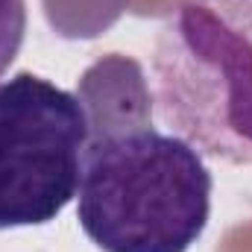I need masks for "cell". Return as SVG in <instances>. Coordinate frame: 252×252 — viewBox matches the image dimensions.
Returning <instances> with one entry per match:
<instances>
[{
	"mask_svg": "<svg viewBox=\"0 0 252 252\" xmlns=\"http://www.w3.org/2000/svg\"><path fill=\"white\" fill-rule=\"evenodd\" d=\"M27 35V0H0V79L21 53Z\"/></svg>",
	"mask_w": 252,
	"mask_h": 252,
	"instance_id": "4",
	"label": "cell"
},
{
	"mask_svg": "<svg viewBox=\"0 0 252 252\" xmlns=\"http://www.w3.org/2000/svg\"><path fill=\"white\" fill-rule=\"evenodd\" d=\"M88 118L76 94L21 70L0 82V229L47 226L79 190Z\"/></svg>",
	"mask_w": 252,
	"mask_h": 252,
	"instance_id": "3",
	"label": "cell"
},
{
	"mask_svg": "<svg viewBox=\"0 0 252 252\" xmlns=\"http://www.w3.org/2000/svg\"><path fill=\"white\" fill-rule=\"evenodd\" d=\"M76 97L88 144L76 220L103 252H188L211 217V170L176 132L153 126L144 67L121 53L91 64Z\"/></svg>",
	"mask_w": 252,
	"mask_h": 252,
	"instance_id": "1",
	"label": "cell"
},
{
	"mask_svg": "<svg viewBox=\"0 0 252 252\" xmlns=\"http://www.w3.org/2000/svg\"><path fill=\"white\" fill-rule=\"evenodd\" d=\"M153 103L199 153L252 164V0H185L153 53Z\"/></svg>",
	"mask_w": 252,
	"mask_h": 252,
	"instance_id": "2",
	"label": "cell"
}]
</instances>
